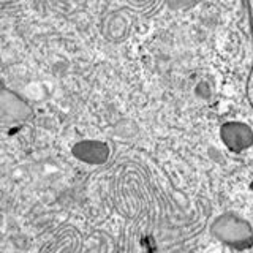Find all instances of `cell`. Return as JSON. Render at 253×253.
<instances>
[{"label":"cell","mask_w":253,"mask_h":253,"mask_svg":"<svg viewBox=\"0 0 253 253\" xmlns=\"http://www.w3.org/2000/svg\"><path fill=\"white\" fill-rule=\"evenodd\" d=\"M211 233L215 239L236 250H245L253 244V231L250 225L233 213H223L213 220Z\"/></svg>","instance_id":"6da1fadb"},{"label":"cell","mask_w":253,"mask_h":253,"mask_svg":"<svg viewBox=\"0 0 253 253\" xmlns=\"http://www.w3.org/2000/svg\"><path fill=\"white\" fill-rule=\"evenodd\" d=\"M83 239L75 226H62L47 239L38 253H81Z\"/></svg>","instance_id":"7a4b0ae2"}]
</instances>
